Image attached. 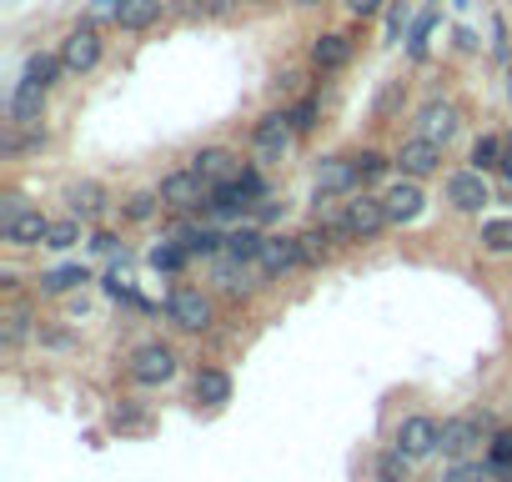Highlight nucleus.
<instances>
[{"label":"nucleus","mask_w":512,"mask_h":482,"mask_svg":"<svg viewBox=\"0 0 512 482\" xmlns=\"http://www.w3.org/2000/svg\"><path fill=\"white\" fill-rule=\"evenodd\" d=\"M66 201H71V216H76V221H96V216L106 211V191H101L96 181H76V186L66 191Z\"/></svg>","instance_id":"18"},{"label":"nucleus","mask_w":512,"mask_h":482,"mask_svg":"<svg viewBox=\"0 0 512 482\" xmlns=\"http://www.w3.org/2000/svg\"><path fill=\"white\" fill-rule=\"evenodd\" d=\"M211 181L206 176H196V171H171L166 181H161V201L171 206V211H196V206H211Z\"/></svg>","instance_id":"3"},{"label":"nucleus","mask_w":512,"mask_h":482,"mask_svg":"<svg viewBox=\"0 0 512 482\" xmlns=\"http://www.w3.org/2000/svg\"><path fill=\"white\" fill-rule=\"evenodd\" d=\"M387 166H392V161H387L382 151H362V156H357V171H362V181H377V176H387Z\"/></svg>","instance_id":"35"},{"label":"nucleus","mask_w":512,"mask_h":482,"mask_svg":"<svg viewBox=\"0 0 512 482\" xmlns=\"http://www.w3.org/2000/svg\"><path fill=\"white\" fill-rule=\"evenodd\" d=\"M256 252H262V231H256V226H241V231L226 236V257H236V262H256Z\"/></svg>","instance_id":"27"},{"label":"nucleus","mask_w":512,"mask_h":482,"mask_svg":"<svg viewBox=\"0 0 512 482\" xmlns=\"http://www.w3.org/2000/svg\"><path fill=\"white\" fill-rule=\"evenodd\" d=\"M81 226H86V221H76V216H66V221H51V231H46V247H56V252H71L76 241H81Z\"/></svg>","instance_id":"29"},{"label":"nucleus","mask_w":512,"mask_h":482,"mask_svg":"<svg viewBox=\"0 0 512 482\" xmlns=\"http://www.w3.org/2000/svg\"><path fill=\"white\" fill-rule=\"evenodd\" d=\"M432 31H437V16H432V11H427V16H417V21L407 26V51H412L417 61L427 56V36H432Z\"/></svg>","instance_id":"31"},{"label":"nucleus","mask_w":512,"mask_h":482,"mask_svg":"<svg viewBox=\"0 0 512 482\" xmlns=\"http://www.w3.org/2000/svg\"><path fill=\"white\" fill-rule=\"evenodd\" d=\"M477 442H482V422L477 417H447L442 422V452L452 462H467L477 452Z\"/></svg>","instance_id":"15"},{"label":"nucleus","mask_w":512,"mask_h":482,"mask_svg":"<svg viewBox=\"0 0 512 482\" xmlns=\"http://www.w3.org/2000/svg\"><path fill=\"white\" fill-rule=\"evenodd\" d=\"M492 477V467H477V462H452V472L442 477V482H487Z\"/></svg>","instance_id":"36"},{"label":"nucleus","mask_w":512,"mask_h":482,"mask_svg":"<svg viewBox=\"0 0 512 482\" xmlns=\"http://www.w3.org/2000/svg\"><path fill=\"white\" fill-rule=\"evenodd\" d=\"M26 322H31L26 312H11V317H6V332H0V337H6V347H21V342H26V332H31Z\"/></svg>","instance_id":"38"},{"label":"nucleus","mask_w":512,"mask_h":482,"mask_svg":"<svg viewBox=\"0 0 512 482\" xmlns=\"http://www.w3.org/2000/svg\"><path fill=\"white\" fill-rule=\"evenodd\" d=\"M131 382H141V387H161V382H171L176 377V352L166 347V342H146V347H136L131 352Z\"/></svg>","instance_id":"2"},{"label":"nucleus","mask_w":512,"mask_h":482,"mask_svg":"<svg viewBox=\"0 0 512 482\" xmlns=\"http://www.w3.org/2000/svg\"><path fill=\"white\" fill-rule=\"evenodd\" d=\"M392 161L402 166V176L422 181V176L442 171V146H437V141H427V136H412V141H402V151H397Z\"/></svg>","instance_id":"11"},{"label":"nucleus","mask_w":512,"mask_h":482,"mask_svg":"<svg viewBox=\"0 0 512 482\" xmlns=\"http://www.w3.org/2000/svg\"><path fill=\"white\" fill-rule=\"evenodd\" d=\"M166 11V0H121V31H151Z\"/></svg>","instance_id":"19"},{"label":"nucleus","mask_w":512,"mask_h":482,"mask_svg":"<svg viewBox=\"0 0 512 482\" xmlns=\"http://www.w3.org/2000/svg\"><path fill=\"white\" fill-rule=\"evenodd\" d=\"M312 61H317L322 71H337V66H347V61H352V41H347L342 31H327V36H317Z\"/></svg>","instance_id":"20"},{"label":"nucleus","mask_w":512,"mask_h":482,"mask_svg":"<svg viewBox=\"0 0 512 482\" xmlns=\"http://www.w3.org/2000/svg\"><path fill=\"white\" fill-rule=\"evenodd\" d=\"M196 402H206V407L231 402V377H226L221 367H201V372H196Z\"/></svg>","instance_id":"21"},{"label":"nucleus","mask_w":512,"mask_h":482,"mask_svg":"<svg viewBox=\"0 0 512 482\" xmlns=\"http://www.w3.org/2000/svg\"><path fill=\"white\" fill-rule=\"evenodd\" d=\"M297 6H327V0H297Z\"/></svg>","instance_id":"46"},{"label":"nucleus","mask_w":512,"mask_h":482,"mask_svg":"<svg viewBox=\"0 0 512 482\" xmlns=\"http://www.w3.org/2000/svg\"><path fill=\"white\" fill-rule=\"evenodd\" d=\"M497 176H502V181H512V151H502V166H497Z\"/></svg>","instance_id":"44"},{"label":"nucleus","mask_w":512,"mask_h":482,"mask_svg":"<svg viewBox=\"0 0 512 482\" xmlns=\"http://www.w3.org/2000/svg\"><path fill=\"white\" fill-rule=\"evenodd\" d=\"M382 206H387V221H392V226H407V221H417V216H422L427 196H422V186H417L412 176H402L397 186H387Z\"/></svg>","instance_id":"13"},{"label":"nucleus","mask_w":512,"mask_h":482,"mask_svg":"<svg viewBox=\"0 0 512 482\" xmlns=\"http://www.w3.org/2000/svg\"><path fill=\"white\" fill-rule=\"evenodd\" d=\"M91 26H106V21H121V0H91V11H86Z\"/></svg>","instance_id":"37"},{"label":"nucleus","mask_w":512,"mask_h":482,"mask_svg":"<svg viewBox=\"0 0 512 482\" xmlns=\"http://www.w3.org/2000/svg\"><path fill=\"white\" fill-rule=\"evenodd\" d=\"M297 241H302V262H307V267L327 262V231H302Z\"/></svg>","instance_id":"34"},{"label":"nucleus","mask_w":512,"mask_h":482,"mask_svg":"<svg viewBox=\"0 0 512 482\" xmlns=\"http://www.w3.org/2000/svg\"><path fill=\"white\" fill-rule=\"evenodd\" d=\"M407 462H412V457H402L397 447L382 452V457H377V482H407Z\"/></svg>","instance_id":"33"},{"label":"nucleus","mask_w":512,"mask_h":482,"mask_svg":"<svg viewBox=\"0 0 512 482\" xmlns=\"http://www.w3.org/2000/svg\"><path fill=\"white\" fill-rule=\"evenodd\" d=\"M402 26H407V6L397 0V6L387 11V41H397V36H402Z\"/></svg>","instance_id":"40"},{"label":"nucleus","mask_w":512,"mask_h":482,"mask_svg":"<svg viewBox=\"0 0 512 482\" xmlns=\"http://www.w3.org/2000/svg\"><path fill=\"white\" fill-rule=\"evenodd\" d=\"M457 126H462V116H457L452 101H427V106L417 111V136H427V141H437V146H447V141L457 136Z\"/></svg>","instance_id":"12"},{"label":"nucleus","mask_w":512,"mask_h":482,"mask_svg":"<svg viewBox=\"0 0 512 482\" xmlns=\"http://www.w3.org/2000/svg\"><path fill=\"white\" fill-rule=\"evenodd\" d=\"M452 6H467V0H452Z\"/></svg>","instance_id":"47"},{"label":"nucleus","mask_w":512,"mask_h":482,"mask_svg":"<svg viewBox=\"0 0 512 482\" xmlns=\"http://www.w3.org/2000/svg\"><path fill=\"white\" fill-rule=\"evenodd\" d=\"M61 61H66V71L71 76H86V71H96L101 66V31L86 21V26H76L66 41H61Z\"/></svg>","instance_id":"5"},{"label":"nucleus","mask_w":512,"mask_h":482,"mask_svg":"<svg viewBox=\"0 0 512 482\" xmlns=\"http://www.w3.org/2000/svg\"><path fill=\"white\" fill-rule=\"evenodd\" d=\"M487 467H492V477L512 482V427H507V432H497V437L487 442Z\"/></svg>","instance_id":"25"},{"label":"nucleus","mask_w":512,"mask_h":482,"mask_svg":"<svg viewBox=\"0 0 512 482\" xmlns=\"http://www.w3.org/2000/svg\"><path fill=\"white\" fill-rule=\"evenodd\" d=\"M91 247H96V252H116V236H111V231H96Z\"/></svg>","instance_id":"42"},{"label":"nucleus","mask_w":512,"mask_h":482,"mask_svg":"<svg viewBox=\"0 0 512 482\" xmlns=\"http://www.w3.org/2000/svg\"><path fill=\"white\" fill-rule=\"evenodd\" d=\"M41 111H46V86L21 81V86L11 91V126H36Z\"/></svg>","instance_id":"17"},{"label":"nucleus","mask_w":512,"mask_h":482,"mask_svg":"<svg viewBox=\"0 0 512 482\" xmlns=\"http://www.w3.org/2000/svg\"><path fill=\"white\" fill-rule=\"evenodd\" d=\"M347 11L367 21V16H377V11H382V0H347Z\"/></svg>","instance_id":"41"},{"label":"nucleus","mask_w":512,"mask_h":482,"mask_svg":"<svg viewBox=\"0 0 512 482\" xmlns=\"http://www.w3.org/2000/svg\"><path fill=\"white\" fill-rule=\"evenodd\" d=\"M166 312H171V322L181 332H206L211 327V297H201L196 287H176L166 297Z\"/></svg>","instance_id":"6"},{"label":"nucleus","mask_w":512,"mask_h":482,"mask_svg":"<svg viewBox=\"0 0 512 482\" xmlns=\"http://www.w3.org/2000/svg\"><path fill=\"white\" fill-rule=\"evenodd\" d=\"M357 181H362L357 156H327V161H317V201L322 196H347V191H357Z\"/></svg>","instance_id":"8"},{"label":"nucleus","mask_w":512,"mask_h":482,"mask_svg":"<svg viewBox=\"0 0 512 482\" xmlns=\"http://www.w3.org/2000/svg\"><path fill=\"white\" fill-rule=\"evenodd\" d=\"M387 226H392V221H387V206H382V196H377V201H372V196H362V201H347V211L332 221V231H337V236H352V241H377Z\"/></svg>","instance_id":"1"},{"label":"nucleus","mask_w":512,"mask_h":482,"mask_svg":"<svg viewBox=\"0 0 512 482\" xmlns=\"http://www.w3.org/2000/svg\"><path fill=\"white\" fill-rule=\"evenodd\" d=\"M502 151H507V146H502L497 136H482V141L472 146V171H482V176L497 171V166H502Z\"/></svg>","instance_id":"30"},{"label":"nucleus","mask_w":512,"mask_h":482,"mask_svg":"<svg viewBox=\"0 0 512 482\" xmlns=\"http://www.w3.org/2000/svg\"><path fill=\"white\" fill-rule=\"evenodd\" d=\"M186 257H191V252L181 247V241H161V247H151V257H146V262H151L156 272H181V267H186Z\"/></svg>","instance_id":"28"},{"label":"nucleus","mask_w":512,"mask_h":482,"mask_svg":"<svg viewBox=\"0 0 512 482\" xmlns=\"http://www.w3.org/2000/svg\"><path fill=\"white\" fill-rule=\"evenodd\" d=\"M161 206H166V201H161V191H136V196L126 201V216H131V221H151Z\"/></svg>","instance_id":"32"},{"label":"nucleus","mask_w":512,"mask_h":482,"mask_svg":"<svg viewBox=\"0 0 512 482\" xmlns=\"http://www.w3.org/2000/svg\"><path fill=\"white\" fill-rule=\"evenodd\" d=\"M231 6V0H206V11H226Z\"/></svg>","instance_id":"45"},{"label":"nucleus","mask_w":512,"mask_h":482,"mask_svg":"<svg viewBox=\"0 0 512 482\" xmlns=\"http://www.w3.org/2000/svg\"><path fill=\"white\" fill-rule=\"evenodd\" d=\"M81 282H91V272H86L81 262H71V267H51V272H41V292H51V297H61V292H76Z\"/></svg>","instance_id":"23"},{"label":"nucleus","mask_w":512,"mask_h":482,"mask_svg":"<svg viewBox=\"0 0 512 482\" xmlns=\"http://www.w3.org/2000/svg\"><path fill=\"white\" fill-rule=\"evenodd\" d=\"M46 231H51V221H46L36 206H26V211L11 216V221H0V236H6L11 247H46Z\"/></svg>","instance_id":"16"},{"label":"nucleus","mask_w":512,"mask_h":482,"mask_svg":"<svg viewBox=\"0 0 512 482\" xmlns=\"http://www.w3.org/2000/svg\"><path fill=\"white\" fill-rule=\"evenodd\" d=\"M61 76H66V61H61V51H56V56H51V51H36V56L26 61V81H36V86H46V91H51Z\"/></svg>","instance_id":"22"},{"label":"nucleus","mask_w":512,"mask_h":482,"mask_svg":"<svg viewBox=\"0 0 512 482\" xmlns=\"http://www.w3.org/2000/svg\"><path fill=\"white\" fill-rule=\"evenodd\" d=\"M402 457H412V462H422V457H432V452H442V427L432 422V417H402V427H397V442H392Z\"/></svg>","instance_id":"4"},{"label":"nucleus","mask_w":512,"mask_h":482,"mask_svg":"<svg viewBox=\"0 0 512 482\" xmlns=\"http://www.w3.org/2000/svg\"><path fill=\"white\" fill-rule=\"evenodd\" d=\"M482 252H492V257H512V216L482 221Z\"/></svg>","instance_id":"24"},{"label":"nucleus","mask_w":512,"mask_h":482,"mask_svg":"<svg viewBox=\"0 0 512 482\" xmlns=\"http://www.w3.org/2000/svg\"><path fill=\"white\" fill-rule=\"evenodd\" d=\"M191 171L206 176L211 186H231V181L246 176V171H241V156L226 151V146H206V151H196V156H191Z\"/></svg>","instance_id":"7"},{"label":"nucleus","mask_w":512,"mask_h":482,"mask_svg":"<svg viewBox=\"0 0 512 482\" xmlns=\"http://www.w3.org/2000/svg\"><path fill=\"white\" fill-rule=\"evenodd\" d=\"M116 427H146L141 412H116Z\"/></svg>","instance_id":"43"},{"label":"nucleus","mask_w":512,"mask_h":482,"mask_svg":"<svg viewBox=\"0 0 512 482\" xmlns=\"http://www.w3.org/2000/svg\"><path fill=\"white\" fill-rule=\"evenodd\" d=\"M292 126H297V136H302V131H312V126H317V101H312V96H307V101H297V106H292Z\"/></svg>","instance_id":"39"},{"label":"nucleus","mask_w":512,"mask_h":482,"mask_svg":"<svg viewBox=\"0 0 512 482\" xmlns=\"http://www.w3.org/2000/svg\"><path fill=\"white\" fill-rule=\"evenodd\" d=\"M447 201H452V211H482L487 201H492V186H487V176L482 171H452L447 176Z\"/></svg>","instance_id":"9"},{"label":"nucleus","mask_w":512,"mask_h":482,"mask_svg":"<svg viewBox=\"0 0 512 482\" xmlns=\"http://www.w3.org/2000/svg\"><path fill=\"white\" fill-rule=\"evenodd\" d=\"M176 241H181V247H186L191 257H211L226 236H216L211 226H181V236H176Z\"/></svg>","instance_id":"26"},{"label":"nucleus","mask_w":512,"mask_h":482,"mask_svg":"<svg viewBox=\"0 0 512 482\" xmlns=\"http://www.w3.org/2000/svg\"><path fill=\"white\" fill-rule=\"evenodd\" d=\"M292 136H297L292 111H272V116L256 121V131H251V141H256V151H262V156H282L292 146Z\"/></svg>","instance_id":"14"},{"label":"nucleus","mask_w":512,"mask_h":482,"mask_svg":"<svg viewBox=\"0 0 512 482\" xmlns=\"http://www.w3.org/2000/svg\"><path fill=\"white\" fill-rule=\"evenodd\" d=\"M256 267H262L267 277H282V272H292V267H307V262H302V241H297V236H262Z\"/></svg>","instance_id":"10"}]
</instances>
